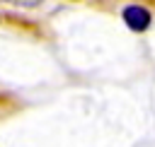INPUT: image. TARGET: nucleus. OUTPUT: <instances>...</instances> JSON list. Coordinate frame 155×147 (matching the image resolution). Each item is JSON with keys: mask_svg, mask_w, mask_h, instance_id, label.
Masks as SVG:
<instances>
[{"mask_svg": "<svg viewBox=\"0 0 155 147\" xmlns=\"http://www.w3.org/2000/svg\"><path fill=\"white\" fill-rule=\"evenodd\" d=\"M150 12L145 10V7H140V5H128L126 10H124V22H126V27L128 29H133V31H145L148 27H150Z\"/></svg>", "mask_w": 155, "mask_h": 147, "instance_id": "f257e3e1", "label": "nucleus"}]
</instances>
